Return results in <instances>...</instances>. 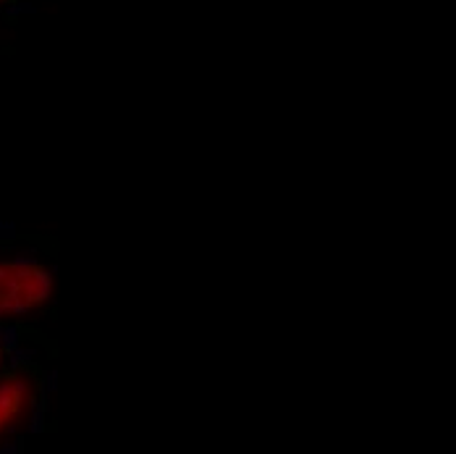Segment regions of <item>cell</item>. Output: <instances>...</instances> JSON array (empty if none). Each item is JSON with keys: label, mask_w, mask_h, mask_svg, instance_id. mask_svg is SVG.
Segmentation results:
<instances>
[{"label": "cell", "mask_w": 456, "mask_h": 454, "mask_svg": "<svg viewBox=\"0 0 456 454\" xmlns=\"http://www.w3.org/2000/svg\"><path fill=\"white\" fill-rule=\"evenodd\" d=\"M50 294V276L40 268L0 266V313H26Z\"/></svg>", "instance_id": "cell-1"}, {"label": "cell", "mask_w": 456, "mask_h": 454, "mask_svg": "<svg viewBox=\"0 0 456 454\" xmlns=\"http://www.w3.org/2000/svg\"><path fill=\"white\" fill-rule=\"evenodd\" d=\"M21 394H24V383L21 381H5L0 383V420L5 415H11L21 402Z\"/></svg>", "instance_id": "cell-2"}, {"label": "cell", "mask_w": 456, "mask_h": 454, "mask_svg": "<svg viewBox=\"0 0 456 454\" xmlns=\"http://www.w3.org/2000/svg\"><path fill=\"white\" fill-rule=\"evenodd\" d=\"M48 399H50V394H45V391H42L40 402L34 404V412H32V426H29V433H34V436L45 433V415H48Z\"/></svg>", "instance_id": "cell-3"}, {"label": "cell", "mask_w": 456, "mask_h": 454, "mask_svg": "<svg viewBox=\"0 0 456 454\" xmlns=\"http://www.w3.org/2000/svg\"><path fill=\"white\" fill-rule=\"evenodd\" d=\"M37 357V349H24V347H16V349H11L8 352V368L11 370H16L19 365H26V362H32Z\"/></svg>", "instance_id": "cell-4"}, {"label": "cell", "mask_w": 456, "mask_h": 454, "mask_svg": "<svg viewBox=\"0 0 456 454\" xmlns=\"http://www.w3.org/2000/svg\"><path fill=\"white\" fill-rule=\"evenodd\" d=\"M19 347V328L8 323V326H0V349L11 352Z\"/></svg>", "instance_id": "cell-5"}, {"label": "cell", "mask_w": 456, "mask_h": 454, "mask_svg": "<svg viewBox=\"0 0 456 454\" xmlns=\"http://www.w3.org/2000/svg\"><path fill=\"white\" fill-rule=\"evenodd\" d=\"M11 266L13 268H34L37 266V257L32 255V252H24V255H19V257H13V260H11Z\"/></svg>", "instance_id": "cell-6"}, {"label": "cell", "mask_w": 456, "mask_h": 454, "mask_svg": "<svg viewBox=\"0 0 456 454\" xmlns=\"http://www.w3.org/2000/svg\"><path fill=\"white\" fill-rule=\"evenodd\" d=\"M55 389H58V370H50V373H45L42 391H45V394H52Z\"/></svg>", "instance_id": "cell-7"}, {"label": "cell", "mask_w": 456, "mask_h": 454, "mask_svg": "<svg viewBox=\"0 0 456 454\" xmlns=\"http://www.w3.org/2000/svg\"><path fill=\"white\" fill-rule=\"evenodd\" d=\"M13 237H16V226L0 221V239H13Z\"/></svg>", "instance_id": "cell-8"}, {"label": "cell", "mask_w": 456, "mask_h": 454, "mask_svg": "<svg viewBox=\"0 0 456 454\" xmlns=\"http://www.w3.org/2000/svg\"><path fill=\"white\" fill-rule=\"evenodd\" d=\"M19 452H21V438L19 441H11V444L0 446V454H19Z\"/></svg>", "instance_id": "cell-9"}, {"label": "cell", "mask_w": 456, "mask_h": 454, "mask_svg": "<svg viewBox=\"0 0 456 454\" xmlns=\"http://www.w3.org/2000/svg\"><path fill=\"white\" fill-rule=\"evenodd\" d=\"M24 11H29V13H32L34 8H32V5H16V8H8V13H11V16H13V13H24Z\"/></svg>", "instance_id": "cell-10"}]
</instances>
